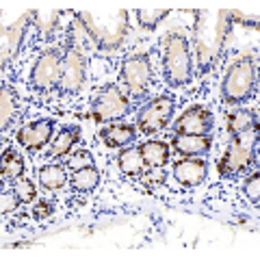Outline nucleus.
<instances>
[{"label": "nucleus", "mask_w": 260, "mask_h": 260, "mask_svg": "<svg viewBox=\"0 0 260 260\" xmlns=\"http://www.w3.org/2000/svg\"><path fill=\"white\" fill-rule=\"evenodd\" d=\"M63 70V50L59 48H48L37 56L28 74V89L39 98L56 95Z\"/></svg>", "instance_id": "39448f33"}, {"label": "nucleus", "mask_w": 260, "mask_h": 260, "mask_svg": "<svg viewBox=\"0 0 260 260\" xmlns=\"http://www.w3.org/2000/svg\"><path fill=\"white\" fill-rule=\"evenodd\" d=\"M162 78L172 89H184L193 83L195 63L191 39L180 30H169L162 37Z\"/></svg>", "instance_id": "f03ea898"}, {"label": "nucleus", "mask_w": 260, "mask_h": 260, "mask_svg": "<svg viewBox=\"0 0 260 260\" xmlns=\"http://www.w3.org/2000/svg\"><path fill=\"white\" fill-rule=\"evenodd\" d=\"M11 189H13V193H15V195H18L20 204H30V202L37 198V186L32 184V180H28L26 176L18 178V180L13 182Z\"/></svg>", "instance_id": "393cba45"}, {"label": "nucleus", "mask_w": 260, "mask_h": 260, "mask_svg": "<svg viewBox=\"0 0 260 260\" xmlns=\"http://www.w3.org/2000/svg\"><path fill=\"white\" fill-rule=\"evenodd\" d=\"M35 26V11H30L28 15H22L18 22L9 24L3 30V42H0V56H3V72L7 70V65H11L15 61V56L22 52L24 44H26L28 30Z\"/></svg>", "instance_id": "9d476101"}, {"label": "nucleus", "mask_w": 260, "mask_h": 260, "mask_svg": "<svg viewBox=\"0 0 260 260\" xmlns=\"http://www.w3.org/2000/svg\"><path fill=\"white\" fill-rule=\"evenodd\" d=\"M54 128H56V119H52V117L30 121V124L22 126L18 133H15V141H18L20 148H24L26 152L37 154L52 141Z\"/></svg>", "instance_id": "9b49d317"}, {"label": "nucleus", "mask_w": 260, "mask_h": 260, "mask_svg": "<svg viewBox=\"0 0 260 260\" xmlns=\"http://www.w3.org/2000/svg\"><path fill=\"white\" fill-rule=\"evenodd\" d=\"M167 15H169V9H137L135 11L137 22L145 30H154Z\"/></svg>", "instance_id": "b1692460"}, {"label": "nucleus", "mask_w": 260, "mask_h": 260, "mask_svg": "<svg viewBox=\"0 0 260 260\" xmlns=\"http://www.w3.org/2000/svg\"><path fill=\"white\" fill-rule=\"evenodd\" d=\"M80 141V128L78 126H65L59 130V135L52 139L50 150L44 154L46 160H52V158H63L72 154V148Z\"/></svg>", "instance_id": "f3484780"}, {"label": "nucleus", "mask_w": 260, "mask_h": 260, "mask_svg": "<svg viewBox=\"0 0 260 260\" xmlns=\"http://www.w3.org/2000/svg\"><path fill=\"white\" fill-rule=\"evenodd\" d=\"M52 213H54V204L48 200H42L35 208H32V217L35 219H48V217H52Z\"/></svg>", "instance_id": "c756f323"}, {"label": "nucleus", "mask_w": 260, "mask_h": 260, "mask_svg": "<svg viewBox=\"0 0 260 260\" xmlns=\"http://www.w3.org/2000/svg\"><path fill=\"white\" fill-rule=\"evenodd\" d=\"M24 158L20 156L15 150H5L3 152V160H0V174H3V180L7 182H15L18 178L24 176Z\"/></svg>", "instance_id": "5701e85b"}, {"label": "nucleus", "mask_w": 260, "mask_h": 260, "mask_svg": "<svg viewBox=\"0 0 260 260\" xmlns=\"http://www.w3.org/2000/svg\"><path fill=\"white\" fill-rule=\"evenodd\" d=\"M243 193H245V198L251 202V204H258V198H260V174L254 172L251 176L245 178V182H243Z\"/></svg>", "instance_id": "cd10ccee"}, {"label": "nucleus", "mask_w": 260, "mask_h": 260, "mask_svg": "<svg viewBox=\"0 0 260 260\" xmlns=\"http://www.w3.org/2000/svg\"><path fill=\"white\" fill-rule=\"evenodd\" d=\"M117 167H119V172L124 176H128V178H139L143 174V169H145L139 145H137V148H124L121 150L117 154Z\"/></svg>", "instance_id": "aec40b11"}, {"label": "nucleus", "mask_w": 260, "mask_h": 260, "mask_svg": "<svg viewBox=\"0 0 260 260\" xmlns=\"http://www.w3.org/2000/svg\"><path fill=\"white\" fill-rule=\"evenodd\" d=\"M139 182H143L145 186H150V189H154V186H160L167 182V174L162 172L160 167H150L148 172L143 169V174L139 176Z\"/></svg>", "instance_id": "bb28decb"}, {"label": "nucleus", "mask_w": 260, "mask_h": 260, "mask_svg": "<svg viewBox=\"0 0 260 260\" xmlns=\"http://www.w3.org/2000/svg\"><path fill=\"white\" fill-rule=\"evenodd\" d=\"M137 133L133 124H109L100 130V139L107 148H126L137 139Z\"/></svg>", "instance_id": "dca6fc26"}, {"label": "nucleus", "mask_w": 260, "mask_h": 260, "mask_svg": "<svg viewBox=\"0 0 260 260\" xmlns=\"http://www.w3.org/2000/svg\"><path fill=\"white\" fill-rule=\"evenodd\" d=\"M172 145L184 158H204L213 148V139L210 135H176Z\"/></svg>", "instance_id": "4468645a"}, {"label": "nucleus", "mask_w": 260, "mask_h": 260, "mask_svg": "<svg viewBox=\"0 0 260 260\" xmlns=\"http://www.w3.org/2000/svg\"><path fill=\"white\" fill-rule=\"evenodd\" d=\"M87 80V59L85 52H80L76 46L63 44V70L59 89H56V98L61 100H72L76 98L85 87Z\"/></svg>", "instance_id": "423d86ee"}, {"label": "nucleus", "mask_w": 260, "mask_h": 260, "mask_svg": "<svg viewBox=\"0 0 260 260\" xmlns=\"http://www.w3.org/2000/svg\"><path fill=\"white\" fill-rule=\"evenodd\" d=\"M193 42H195V56H198V78L213 74L217 63L223 59L228 37L234 26V11L230 9H219V11H198V20H195Z\"/></svg>", "instance_id": "f257e3e1"}, {"label": "nucleus", "mask_w": 260, "mask_h": 260, "mask_svg": "<svg viewBox=\"0 0 260 260\" xmlns=\"http://www.w3.org/2000/svg\"><path fill=\"white\" fill-rule=\"evenodd\" d=\"M68 184L74 193H93L100 186V172L95 169V165L78 169V172L72 174Z\"/></svg>", "instance_id": "412c9836"}, {"label": "nucleus", "mask_w": 260, "mask_h": 260, "mask_svg": "<svg viewBox=\"0 0 260 260\" xmlns=\"http://www.w3.org/2000/svg\"><path fill=\"white\" fill-rule=\"evenodd\" d=\"M215 128V115L204 107H191L186 109L174 124L176 135H210Z\"/></svg>", "instance_id": "f8f14e48"}, {"label": "nucleus", "mask_w": 260, "mask_h": 260, "mask_svg": "<svg viewBox=\"0 0 260 260\" xmlns=\"http://www.w3.org/2000/svg\"><path fill=\"white\" fill-rule=\"evenodd\" d=\"M256 162H258V130H251V133L232 137V143L225 148L223 156L217 162V172L223 180H228V178L247 174Z\"/></svg>", "instance_id": "20e7f679"}, {"label": "nucleus", "mask_w": 260, "mask_h": 260, "mask_svg": "<svg viewBox=\"0 0 260 260\" xmlns=\"http://www.w3.org/2000/svg\"><path fill=\"white\" fill-rule=\"evenodd\" d=\"M18 115H20L18 93L7 83H3V89H0V128H3V133H7V130L13 126V121Z\"/></svg>", "instance_id": "a211bd4d"}, {"label": "nucleus", "mask_w": 260, "mask_h": 260, "mask_svg": "<svg viewBox=\"0 0 260 260\" xmlns=\"http://www.w3.org/2000/svg\"><path fill=\"white\" fill-rule=\"evenodd\" d=\"M143 162L148 167H160L165 169V165L169 162V145L165 141H145L139 145Z\"/></svg>", "instance_id": "4be33fe9"}, {"label": "nucleus", "mask_w": 260, "mask_h": 260, "mask_svg": "<svg viewBox=\"0 0 260 260\" xmlns=\"http://www.w3.org/2000/svg\"><path fill=\"white\" fill-rule=\"evenodd\" d=\"M130 107H133L130 98L117 85H104L91 102V117L98 124H111L115 119L126 117Z\"/></svg>", "instance_id": "1a4fd4ad"}, {"label": "nucleus", "mask_w": 260, "mask_h": 260, "mask_svg": "<svg viewBox=\"0 0 260 260\" xmlns=\"http://www.w3.org/2000/svg\"><path fill=\"white\" fill-rule=\"evenodd\" d=\"M91 165H95V158L89 150L72 152V154H68V158H65V167H68L70 172H78V169H85Z\"/></svg>", "instance_id": "a878e982"}, {"label": "nucleus", "mask_w": 260, "mask_h": 260, "mask_svg": "<svg viewBox=\"0 0 260 260\" xmlns=\"http://www.w3.org/2000/svg\"><path fill=\"white\" fill-rule=\"evenodd\" d=\"M18 206H20V200H18V195L13 193V189L11 191H3V195H0V213L9 215Z\"/></svg>", "instance_id": "c85d7f7f"}, {"label": "nucleus", "mask_w": 260, "mask_h": 260, "mask_svg": "<svg viewBox=\"0 0 260 260\" xmlns=\"http://www.w3.org/2000/svg\"><path fill=\"white\" fill-rule=\"evenodd\" d=\"M119 78H121V83H124V87L128 89V93L133 95L135 100H141V98L148 93L152 78H154L152 56L143 54V52L126 56L119 68Z\"/></svg>", "instance_id": "0eeeda50"}, {"label": "nucleus", "mask_w": 260, "mask_h": 260, "mask_svg": "<svg viewBox=\"0 0 260 260\" xmlns=\"http://www.w3.org/2000/svg\"><path fill=\"white\" fill-rule=\"evenodd\" d=\"M258 91V59L256 54H245L228 68L221 80V102L228 107L247 104Z\"/></svg>", "instance_id": "7ed1b4c3"}, {"label": "nucleus", "mask_w": 260, "mask_h": 260, "mask_svg": "<svg viewBox=\"0 0 260 260\" xmlns=\"http://www.w3.org/2000/svg\"><path fill=\"white\" fill-rule=\"evenodd\" d=\"M176 111V98L172 93H160L148 104H143L137 113V130L148 135H156L169 126Z\"/></svg>", "instance_id": "6e6552de"}, {"label": "nucleus", "mask_w": 260, "mask_h": 260, "mask_svg": "<svg viewBox=\"0 0 260 260\" xmlns=\"http://www.w3.org/2000/svg\"><path fill=\"white\" fill-rule=\"evenodd\" d=\"M225 128L232 137L258 130V113L251 111V109H234L232 113H228Z\"/></svg>", "instance_id": "6ab92c4d"}, {"label": "nucleus", "mask_w": 260, "mask_h": 260, "mask_svg": "<svg viewBox=\"0 0 260 260\" xmlns=\"http://www.w3.org/2000/svg\"><path fill=\"white\" fill-rule=\"evenodd\" d=\"M206 174H208V162L204 158H182L174 165V178L182 186L204 184Z\"/></svg>", "instance_id": "ddd939ff"}, {"label": "nucleus", "mask_w": 260, "mask_h": 260, "mask_svg": "<svg viewBox=\"0 0 260 260\" xmlns=\"http://www.w3.org/2000/svg\"><path fill=\"white\" fill-rule=\"evenodd\" d=\"M37 178H39V184H42L44 191H61L63 186L70 182L68 167H65V162H61V160H52V162H46L44 167H39Z\"/></svg>", "instance_id": "2eb2a0df"}]
</instances>
